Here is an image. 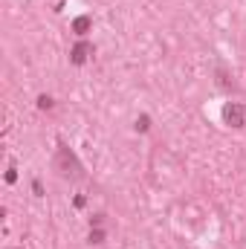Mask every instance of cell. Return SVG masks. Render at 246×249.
Listing matches in <instances>:
<instances>
[{
  "mask_svg": "<svg viewBox=\"0 0 246 249\" xmlns=\"http://www.w3.org/2000/svg\"><path fill=\"white\" fill-rule=\"evenodd\" d=\"M55 171H58L61 177H67V180H81V177H84V168H81L78 157H75L67 145H61L58 154H55Z\"/></svg>",
  "mask_w": 246,
  "mask_h": 249,
  "instance_id": "cell-1",
  "label": "cell"
},
{
  "mask_svg": "<svg viewBox=\"0 0 246 249\" xmlns=\"http://www.w3.org/2000/svg\"><path fill=\"white\" fill-rule=\"evenodd\" d=\"M223 122L229 124V127H244L246 124V107L241 102H229V105L223 107Z\"/></svg>",
  "mask_w": 246,
  "mask_h": 249,
  "instance_id": "cell-2",
  "label": "cell"
},
{
  "mask_svg": "<svg viewBox=\"0 0 246 249\" xmlns=\"http://www.w3.org/2000/svg\"><path fill=\"white\" fill-rule=\"evenodd\" d=\"M90 55H93V47H90L87 41H81V44H75V50H72V64H84Z\"/></svg>",
  "mask_w": 246,
  "mask_h": 249,
  "instance_id": "cell-3",
  "label": "cell"
},
{
  "mask_svg": "<svg viewBox=\"0 0 246 249\" xmlns=\"http://www.w3.org/2000/svg\"><path fill=\"white\" fill-rule=\"evenodd\" d=\"M90 23H93V20H90L87 15H81V18H75V23H72V29H75L78 35H84V32L90 29Z\"/></svg>",
  "mask_w": 246,
  "mask_h": 249,
  "instance_id": "cell-4",
  "label": "cell"
},
{
  "mask_svg": "<svg viewBox=\"0 0 246 249\" xmlns=\"http://www.w3.org/2000/svg\"><path fill=\"white\" fill-rule=\"evenodd\" d=\"M102 238H105L102 232H93V235H90V241H93V244H102Z\"/></svg>",
  "mask_w": 246,
  "mask_h": 249,
  "instance_id": "cell-5",
  "label": "cell"
}]
</instances>
